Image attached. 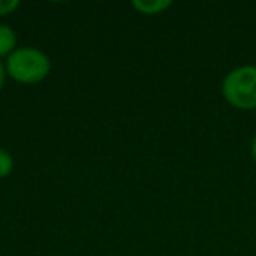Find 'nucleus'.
I'll list each match as a JSON object with an SVG mask.
<instances>
[{"instance_id": "3", "label": "nucleus", "mask_w": 256, "mask_h": 256, "mask_svg": "<svg viewBox=\"0 0 256 256\" xmlns=\"http://www.w3.org/2000/svg\"><path fill=\"white\" fill-rule=\"evenodd\" d=\"M172 6L170 0H134L132 8L139 11L144 16H154L162 14Z\"/></svg>"}, {"instance_id": "7", "label": "nucleus", "mask_w": 256, "mask_h": 256, "mask_svg": "<svg viewBox=\"0 0 256 256\" xmlns=\"http://www.w3.org/2000/svg\"><path fill=\"white\" fill-rule=\"evenodd\" d=\"M6 65L0 62V92H2V88H4V82H6Z\"/></svg>"}, {"instance_id": "5", "label": "nucleus", "mask_w": 256, "mask_h": 256, "mask_svg": "<svg viewBox=\"0 0 256 256\" xmlns=\"http://www.w3.org/2000/svg\"><path fill=\"white\" fill-rule=\"evenodd\" d=\"M14 168V160H12V154L8 150L0 148V179L8 178L9 174Z\"/></svg>"}, {"instance_id": "8", "label": "nucleus", "mask_w": 256, "mask_h": 256, "mask_svg": "<svg viewBox=\"0 0 256 256\" xmlns=\"http://www.w3.org/2000/svg\"><path fill=\"white\" fill-rule=\"evenodd\" d=\"M251 158H252V162L256 164V136L252 137V140H251Z\"/></svg>"}, {"instance_id": "1", "label": "nucleus", "mask_w": 256, "mask_h": 256, "mask_svg": "<svg viewBox=\"0 0 256 256\" xmlns=\"http://www.w3.org/2000/svg\"><path fill=\"white\" fill-rule=\"evenodd\" d=\"M51 72V60L37 48H18L6 60V74L20 84H37Z\"/></svg>"}, {"instance_id": "4", "label": "nucleus", "mask_w": 256, "mask_h": 256, "mask_svg": "<svg viewBox=\"0 0 256 256\" xmlns=\"http://www.w3.org/2000/svg\"><path fill=\"white\" fill-rule=\"evenodd\" d=\"M16 50V32L9 25H0V58Z\"/></svg>"}, {"instance_id": "2", "label": "nucleus", "mask_w": 256, "mask_h": 256, "mask_svg": "<svg viewBox=\"0 0 256 256\" xmlns=\"http://www.w3.org/2000/svg\"><path fill=\"white\" fill-rule=\"evenodd\" d=\"M221 93L235 109H256V65H240L232 68L224 76Z\"/></svg>"}, {"instance_id": "6", "label": "nucleus", "mask_w": 256, "mask_h": 256, "mask_svg": "<svg viewBox=\"0 0 256 256\" xmlns=\"http://www.w3.org/2000/svg\"><path fill=\"white\" fill-rule=\"evenodd\" d=\"M20 6H22L20 0H0V16L12 14Z\"/></svg>"}]
</instances>
